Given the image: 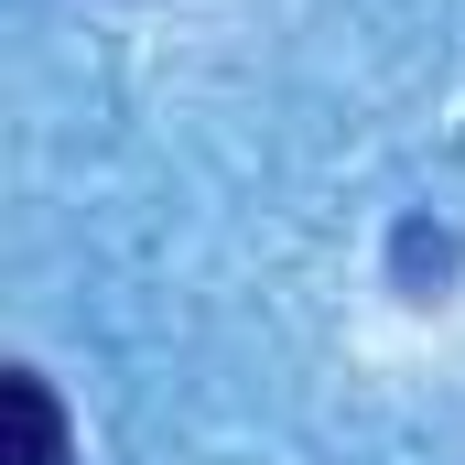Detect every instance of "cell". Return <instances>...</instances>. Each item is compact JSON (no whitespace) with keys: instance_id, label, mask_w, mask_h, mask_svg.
Masks as SVG:
<instances>
[{"instance_id":"6da1fadb","label":"cell","mask_w":465,"mask_h":465,"mask_svg":"<svg viewBox=\"0 0 465 465\" xmlns=\"http://www.w3.org/2000/svg\"><path fill=\"white\" fill-rule=\"evenodd\" d=\"M0 411H11V465H65V411L44 390V368H11L0 379Z\"/></svg>"}]
</instances>
